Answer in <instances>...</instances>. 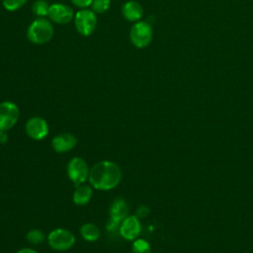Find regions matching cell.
Listing matches in <instances>:
<instances>
[{"mask_svg":"<svg viewBox=\"0 0 253 253\" xmlns=\"http://www.w3.org/2000/svg\"><path fill=\"white\" fill-rule=\"evenodd\" d=\"M122 175V170L117 163L103 160L93 165L88 180L93 188L100 191H109L120 184Z\"/></svg>","mask_w":253,"mask_h":253,"instance_id":"6da1fadb","label":"cell"},{"mask_svg":"<svg viewBox=\"0 0 253 253\" xmlns=\"http://www.w3.org/2000/svg\"><path fill=\"white\" fill-rule=\"evenodd\" d=\"M153 30L149 23L144 21L135 22L129 31V40L137 48L146 47L152 41Z\"/></svg>","mask_w":253,"mask_h":253,"instance_id":"277c9868","label":"cell"},{"mask_svg":"<svg viewBox=\"0 0 253 253\" xmlns=\"http://www.w3.org/2000/svg\"><path fill=\"white\" fill-rule=\"evenodd\" d=\"M128 215V206L123 198H117L113 201L110 207V219L107 224V229L114 232L119 229L121 222Z\"/></svg>","mask_w":253,"mask_h":253,"instance_id":"52a82bcc","label":"cell"},{"mask_svg":"<svg viewBox=\"0 0 253 253\" xmlns=\"http://www.w3.org/2000/svg\"><path fill=\"white\" fill-rule=\"evenodd\" d=\"M77 144V138L70 132H62L56 134L51 140V146L57 153L68 152Z\"/></svg>","mask_w":253,"mask_h":253,"instance_id":"7c38bea8","label":"cell"},{"mask_svg":"<svg viewBox=\"0 0 253 253\" xmlns=\"http://www.w3.org/2000/svg\"><path fill=\"white\" fill-rule=\"evenodd\" d=\"M75 241L74 234L65 228H55L47 235V243L55 251H66L73 247Z\"/></svg>","mask_w":253,"mask_h":253,"instance_id":"5b68a950","label":"cell"},{"mask_svg":"<svg viewBox=\"0 0 253 253\" xmlns=\"http://www.w3.org/2000/svg\"><path fill=\"white\" fill-rule=\"evenodd\" d=\"M149 214V209L148 207L142 205V206H139L136 211H135V215L139 218V217H145Z\"/></svg>","mask_w":253,"mask_h":253,"instance_id":"7402d4cb","label":"cell"},{"mask_svg":"<svg viewBox=\"0 0 253 253\" xmlns=\"http://www.w3.org/2000/svg\"><path fill=\"white\" fill-rule=\"evenodd\" d=\"M89 174L90 169L83 158L73 157L69 160L67 164V175L75 186L83 184L89 178Z\"/></svg>","mask_w":253,"mask_h":253,"instance_id":"8992f818","label":"cell"},{"mask_svg":"<svg viewBox=\"0 0 253 253\" xmlns=\"http://www.w3.org/2000/svg\"><path fill=\"white\" fill-rule=\"evenodd\" d=\"M74 11L70 6L62 3H53L49 5L47 17L49 21L55 24L65 25L74 19Z\"/></svg>","mask_w":253,"mask_h":253,"instance_id":"30bf717a","label":"cell"},{"mask_svg":"<svg viewBox=\"0 0 253 253\" xmlns=\"http://www.w3.org/2000/svg\"><path fill=\"white\" fill-rule=\"evenodd\" d=\"M131 249H132V253H150L151 252L150 244L142 238L134 239L131 245Z\"/></svg>","mask_w":253,"mask_h":253,"instance_id":"e0dca14e","label":"cell"},{"mask_svg":"<svg viewBox=\"0 0 253 253\" xmlns=\"http://www.w3.org/2000/svg\"><path fill=\"white\" fill-rule=\"evenodd\" d=\"M141 225L139 218L134 215H127L123 219V221L120 224L119 232L121 236L126 240L133 241L136 239L140 233Z\"/></svg>","mask_w":253,"mask_h":253,"instance_id":"8fae6325","label":"cell"},{"mask_svg":"<svg viewBox=\"0 0 253 253\" xmlns=\"http://www.w3.org/2000/svg\"><path fill=\"white\" fill-rule=\"evenodd\" d=\"M49 4L45 0H35L32 5L33 13L38 18H45L48 14Z\"/></svg>","mask_w":253,"mask_h":253,"instance_id":"2e32d148","label":"cell"},{"mask_svg":"<svg viewBox=\"0 0 253 253\" xmlns=\"http://www.w3.org/2000/svg\"><path fill=\"white\" fill-rule=\"evenodd\" d=\"M111 0H93L91 10L96 14H103L110 9Z\"/></svg>","mask_w":253,"mask_h":253,"instance_id":"ac0fdd59","label":"cell"},{"mask_svg":"<svg viewBox=\"0 0 253 253\" xmlns=\"http://www.w3.org/2000/svg\"><path fill=\"white\" fill-rule=\"evenodd\" d=\"M20 118L19 107L11 101L0 103V130H9Z\"/></svg>","mask_w":253,"mask_h":253,"instance_id":"ba28073f","label":"cell"},{"mask_svg":"<svg viewBox=\"0 0 253 253\" xmlns=\"http://www.w3.org/2000/svg\"><path fill=\"white\" fill-rule=\"evenodd\" d=\"M28 0H2L4 8L9 12H15L22 8Z\"/></svg>","mask_w":253,"mask_h":253,"instance_id":"ffe728a7","label":"cell"},{"mask_svg":"<svg viewBox=\"0 0 253 253\" xmlns=\"http://www.w3.org/2000/svg\"><path fill=\"white\" fill-rule=\"evenodd\" d=\"M53 26L45 18L35 19L27 30L28 40L35 44H44L53 37Z\"/></svg>","mask_w":253,"mask_h":253,"instance_id":"7a4b0ae2","label":"cell"},{"mask_svg":"<svg viewBox=\"0 0 253 253\" xmlns=\"http://www.w3.org/2000/svg\"><path fill=\"white\" fill-rule=\"evenodd\" d=\"M27 240L35 245L41 244L44 239V234L41 229H32L26 235Z\"/></svg>","mask_w":253,"mask_h":253,"instance_id":"d6986e66","label":"cell"},{"mask_svg":"<svg viewBox=\"0 0 253 253\" xmlns=\"http://www.w3.org/2000/svg\"><path fill=\"white\" fill-rule=\"evenodd\" d=\"M80 234L86 241L94 242L100 237L101 231L96 224L87 222L80 227Z\"/></svg>","mask_w":253,"mask_h":253,"instance_id":"9a60e30c","label":"cell"},{"mask_svg":"<svg viewBox=\"0 0 253 253\" xmlns=\"http://www.w3.org/2000/svg\"><path fill=\"white\" fill-rule=\"evenodd\" d=\"M8 141L7 130H0V143L5 144Z\"/></svg>","mask_w":253,"mask_h":253,"instance_id":"603a6c76","label":"cell"},{"mask_svg":"<svg viewBox=\"0 0 253 253\" xmlns=\"http://www.w3.org/2000/svg\"><path fill=\"white\" fill-rule=\"evenodd\" d=\"M92 194H93L92 187L88 185H82V184L79 186H76V189L74 190L72 195L73 203L78 206L87 205L92 198Z\"/></svg>","mask_w":253,"mask_h":253,"instance_id":"5bb4252c","label":"cell"},{"mask_svg":"<svg viewBox=\"0 0 253 253\" xmlns=\"http://www.w3.org/2000/svg\"><path fill=\"white\" fill-rule=\"evenodd\" d=\"M74 27L79 35L89 37L97 28L98 19L91 9H80L74 15Z\"/></svg>","mask_w":253,"mask_h":253,"instance_id":"3957f363","label":"cell"},{"mask_svg":"<svg viewBox=\"0 0 253 253\" xmlns=\"http://www.w3.org/2000/svg\"><path fill=\"white\" fill-rule=\"evenodd\" d=\"M122 15L128 22H138L143 16V8L140 3L129 0L122 6Z\"/></svg>","mask_w":253,"mask_h":253,"instance_id":"4fadbf2b","label":"cell"},{"mask_svg":"<svg viewBox=\"0 0 253 253\" xmlns=\"http://www.w3.org/2000/svg\"><path fill=\"white\" fill-rule=\"evenodd\" d=\"M25 130L29 137L34 140L45 138L49 131L47 122L42 117H32L25 124Z\"/></svg>","mask_w":253,"mask_h":253,"instance_id":"9c48e42d","label":"cell"},{"mask_svg":"<svg viewBox=\"0 0 253 253\" xmlns=\"http://www.w3.org/2000/svg\"><path fill=\"white\" fill-rule=\"evenodd\" d=\"M17 253H38V252L31 248H23V249L19 250Z\"/></svg>","mask_w":253,"mask_h":253,"instance_id":"cb8c5ba5","label":"cell"},{"mask_svg":"<svg viewBox=\"0 0 253 253\" xmlns=\"http://www.w3.org/2000/svg\"><path fill=\"white\" fill-rule=\"evenodd\" d=\"M73 5L80 9H86L91 6L93 0H70Z\"/></svg>","mask_w":253,"mask_h":253,"instance_id":"44dd1931","label":"cell"}]
</instances>
